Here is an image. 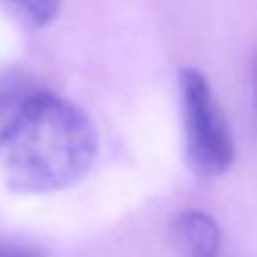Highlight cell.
I'll use <instances>...</instances> for the list:
<instances>
[{"instance_id": "7a4b0ae2", "label": "cell", "mask_w": 257, "mask_h": 257, "mask_svg": "<svg viewBox=\"0 0 257 257\" xmlns=\"http://www.w3.org/2000/svg\"><path fill=\"white\" fill-rule=\"evenodd\" d=\"M185 143L191 169L203 177L223 175L235 159L227 118L199 68L181 70Z\"/></svg>"}, {"instance_id": "277c9868", "label": "cell", "mask_w": 257, "mask_h": 257, "mask_svg": "<svg viewBox=\"0 0 257 257\" xmlns=\"http://www.w3.org/2000/svg\"><path fill=\"white\" fill-rule=\"evenodd\" d=\"M30 24L44 26L54 20L60 10L62 0H10Z\"/></svg>"}, {"instance_id": "6da1fadb", "label": "cell", "mask_w": 257, "mask_h": 257, "mask_svg": "<svg viewBox=\"0 0 257 257\" xmlns=\"http://www.w3.org/2000/svg\"><path fill=\"white\" fill-rule=\"evenodd\" d=\"M96 157V131L82 108L34 88L0 128V167L8 187L26 195L80 181Z\"/></svg>"}, {"instance_id": "3957f363", "label": "cell", "mask_w": 257, "mask_h": 257, "mask_svg": "<svg viewBox=\"0 0 257 257\" xmlns=\"http://www.w3.org/2000/svg\"><path fill=\"white\" fill-rule=\"evenodd\" d=\"M171 237L185 257H217L221 231L215 219L197 209H185L171 221Z\"/></svg>"}, {"instance_id": "5b68a950", "label": "cell", "mask_w": 257, "mask_h": 257, "mask_svg": "<svg viewBox=\"0 0 257 257\" xmlns=\"http://www.w3.org/2000/svg\"><path fill=\"white\" fill-rule=\"evenodd\" d=\"M0 257H44L36 247L0 241Z\"/></svg>"}, {"instance_id": "8992f818", "label": "cell", "mask_w": 257, "mask_h": 257, "mask_svg": "<svg viewBox=\"0 0 257 257\" xmlns=\"http://www.w3.org/2000/svg\"><path fill=\"white\" fill-rule=\"evenodd\" d=\"M251 86H253V100H255V110H257V50L251 58Z\"/></svg>"}]
</instances>
